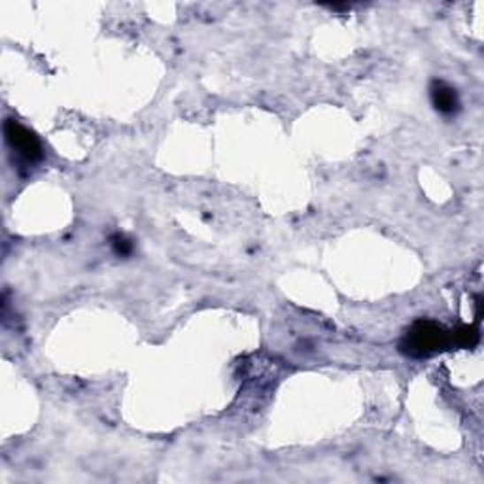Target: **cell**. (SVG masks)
Here are the masks:
<instances>
[{
	"mask_svg": "<svg viewBox=\"0 0 484 484\" xmlns=\"http://www.w3.org/2000/svg\"><path fill=\"white\" fill-rule=\"evenodd\" d=\"M430 96H432L434 108L442 116H454L460 110L458 91H456L452 86H449L447 81L435 80L430 88Z\"/></svg>",
	"mask_w": 484,
	"mask_h": 484,
	"instance_id": "3",
	"label": "cell"
},
{
	"mask_svg": "<svg viewBox=\"0 0 484 484\" xmlns=\"http://www.w3.org/2000/svg\"><path fill=\"white\" fill-rule=\"evenodd\" d=\"M4 136H6V142H8L10 150L23 163L35 165L44 157V150H42V144H40V141H38V136L31 129L21 126L19 121L12 119V118L6 119Z\"/></svg>",
	"mask_w": 484,
	"mask_h": 484,
	"instance_id": "2",
	"label": "cell"
},
{
	"mask_svg": "<svg viewBox=\"0 0 484 484\" xmlns=\"http://www.w3.org/2000/svg\"><path fill=\"white\" fill-rule=\"evenodd\" d=\"M452 334L442 329L434 322H417L401 342V352H405L411 357H427L441 350H445L452 344Z\"/></svg>",
	"mask_w": 484,
	"mask_h": 484,
	"instance_id": "1",
	"label": "cell"
},
{
	"mask_svg": "<svg viewBox=\"0 0 484 484\" xmlns=\"http://www.w3.org/2000/svg\"><path fill=\"white\" fill-rule=\"evenodd\" d=\"M112 248H114V252H116L119 257H127V256L133 254L134 244H133L131 239L126 237V234L118 233V234H114V237H112Z\"/></svg>",
	"mask_w": 484,
	"mask_h": 484,
	"instance_id": "4",
	"label": "cell"
}]
</instances>
